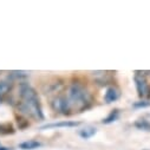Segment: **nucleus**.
Listing matches in <instances>:
<instances>
[{"label": "nucleus", "instance_id": "1", "mask_svg": "<svg viewBox=\"0 0 150 150\" xmlns=\"http://www.w3.org/2000/svg\"><path fill=\"white\" fill-rule=\"evenodd\" d=\"M19 95L21 98L20 109L34 120H44L43 109L35 90L27 83H21L19 85Z\"/></svg>", "mask_w": 150, "mask_h": 150}, {"label": "nucleus", "instance_id": "2", "mask_svg": "<svg viewBox=\"0 0 150 150\" xmlns=\"http://www.w3.org/2000/svg\"><path fill=\"white\" fill-rule=\"evenodd\" d=\"M67 99L70 102L71 108L76 106L79 110L86 109L89 106V104L91 103L90 93L88 92V90L83 85H81L78 83H74L69 88Z\"/></svg>", "mask_w": 150, "mask_h": 150}, {"label": "nucleus", "instance_id": "3", "mask_svg": "<svg viewBox=\"0 0 150 150\" xmlns=\"http://www.w3.org/2000/svg\"><path fill=\"white\" fill-rule=\"evenodd\" d=\"M52 108L54 111H58L63 115L67 114V112L71 110L70 102H69L67 97H64V96H59V97L54 98L52 102Z\"/></svg>", "mask_w": 150, "mask_h": 150}, {"label": "nucleus", "instance_id": "4", "mask_svg": "<svg viewBox=\"0 0 150 150\" xmlns=\"http://www.w3.org/2000/svg\"><path fill=\"white\" fill-rule=\"evenodd\" d=\"M134 81H135V85H136L138 96L139 97L146 96L148 95V91H149V86H148V83H146L145 77L143 76L142 73L136 72L135 73V77H134Z\"/></svg>", "mask_w": 150, "mask_h": 150}, {"label": "nucleus", "instance_id": "5", "mask_svg": "<svg viewBox=\"0 0 150 150\" xmlns=\"http://www.w3.org/2000/svg\"><path fill=\"white\" fill-rule=\"evenodd\" d=\"M78 125H81V122H76V121H63V122L45 124V125L42 127V129H51V128H76Z\"/></svg>", "mask_w": 150, "mask_h": 150}, {"label": "nucleus", "instance_id": "6", "mask_svg": "<svg viewBox=\"0 0 150 150\" xmlns=\"http://www.w3.org/2000/svg\"><path fill=\"white\" fill-rule=\"evenodd\" d=\"M120 97V92L116 88H109L105 92V96H104V100L105 103H112V102H116Z\"/></svg>", "mask_w": 150, "mask_h": 150}, {"label": "nucleus", "instance_id": "7", "mask_svg": "<svg viewBox=\"0 0 150 150\" xmlns=\"http://www.w3.org/2000/svg\"><path fill=\"white\" fill-rule=\"evenodd\" d=\"M39 146H42V143L38 141H34V139H28V141H25L19 144V148L23 150H33Z\"/></svg>", "mask_w": 150, "mask_h": 150}, {"label": "nucleus", "instance_id": "8", "mask_svg": "<svg viewBox=\"0 0 150 150\" xmlns=\"http://www.w3.org/2000/svg\"><path fill=\"white\" fill-rule=\"evenodd\" d=\"M96 132H97L96 128L89 125V127H85L84 129H82V130L79 131V135H81L82 138H84V139H89V138H91L93 135H96Z\"/></svg>", "mask_w": 150, "mask_h": 150}, {"label": "nucleus", "instance_id": "9", "mask_svg": "<svg viewBox=\"0 0 150 150\" xmlns=\"http://www.w3.org/2000/svg\"><path fill=\"white\" fill-rule=\"evenodd\" d=\"M135 127L139 130H143V131H150V122L144 120V118L137 120L135 122Z\"/></svg>", "mask_w": 150, "mask_h": 150}, {"label": "nucleus", "instance_id": "10", "mask_svg": "<svg viewBox=\"0 0 150 150\" xmlns=\"http://www.w3.org/2000/svg\"><path fill=\"white\" fill-rule=\"evenodd\" d=\"M12 88V84L7 81H0V97H4L5 95H7L10 92Z\"/></svg>", "mask_w": 150, "mask_h": 150}, {"label": "nucleus", "instance_id": "11", "mask_svg": "<svg viewBox=\"0 0 150 150\" xmlns=\"http://www.w3.org/2000/svg\"><path fill=\"white\" fill-rule=\"evenodd\" d=\"M118 116H120V111L118 110H112L110 114H109V116L102 121V123L103 124H110L112 122H115L118 118Z\"/></svg>", "mask_w": 150, "mask_h": 150}, {"label": "nucleus", "instance_id": "12", "mask_svg": "<svg viewBox=\"0 0 150 150\" xmlns=\"http://www.w3.org/2000/svg\"><path fill=\"white\" fill-rule=\"evenodd\" d=\"M28 73L24 72V71H12L11 72V77H16V78H20V77H27Z\"/></svg>", "mask_w": 150, "mask_h": 150}, {"label": "nucleus", "instance_id": "13", "mask_svg": "<svg viewBox=\"0 0 150 150\" xmlns=\"http://www.w3.org/2000/svg\"><path fill=\"white\" fill-rule=\"evenodd\" d=\"M150 106V102H145V100H141L134 104V108H146Z\"/></svg>", "mask_w": 150, "mask_h": 150}, {"label": "nucleus", "instance_id": "14", "mask_svg": "<svg viewBox=\"0 0 150 150\" xmlns=\"http://www.w3.org/2000/svg\"><path fill=\"white\" fill-rule=\"evenodd\" d=\"M0 150H11L10 148H6V146H0Z\"/></svg>", "mask_w": 150, "mask_h": 150}, {"label": "nucleus", "instance_id": "15", "mask_svg": "<svg viewBox=\"0 0 150 150\" xmlns=\"http://www.w3.org/2000/svg\"><path fill=\"white\" fill-rule=\"evenodd\" d=\"M1 99H3V98H1V97H0V103H1Z\"/></svg>", "mask_w": 150, "mask_h": 150}, {"label": "nucleus", "instance_id": "16", "mask_svg": "<svg viewBox=\"0 0 150 150\" xmlns=\"http://www.w3.org/2000/svg\"><path fill=\"white\" fill-rule=\"evenodd\" d=\"M144 150H149V149H144Z\"/></svg>", "mask_w": 150, "mask_h": 150}]
</instances>
